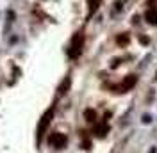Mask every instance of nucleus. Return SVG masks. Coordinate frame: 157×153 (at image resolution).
Returning <instances> with one entry per match:
<instances>
[{"mask_svg":"<svg viewBox=\"0 0 157 153\" xmlns=\"http://www.w3.org/2000/svg\"><path fill=\"white\" fill-rule=\"evenodd\" d=\"M52 112H54V110L50 109V110H47V114H45L43 118H41V123H39V128H38L39 135L43 134V132H45V128L48 126V123H50V118H52Z\"/></svg>","mask_w":157,"mask_h":153,"instance_id":"f03ea898","label":"nucleus"},{"mask_svg":"<svg viewBox=\"0 0 157 153\" xmlns=\"http://www.w3.org/2000/svg\"><path fill=\"white\" fill-rule=\"evenodd\" d=\"M98 2H100V0H91V7H89V13H91V14L98 9Z\"/></svg>","mask_w":157,"mask_h":153,"instance_id":"0eeeda50","label":"nucleus"},{"mask_svg":"<svg viewBox=\"0 0 157 153\" xmlns=\"http://www.w3.org/2000/svg\"><path fill=\"white\" fill-rule=\"evenodd\" d=\"M147 20L152 25H157V7H150L147 11Z\"/></svg>","mask_w":157,"mask_h":153,"instance_id":"20e7f679","label":"nucleus"},{"mask_svg":"<svg viewBox=\"0 0 157 153\" xmlns=\"http://www.w3.org/2000/svg\"><path fill=\"white\" fill-rule=\"evenodd\" d=\"M136 84V76H132V78H127L125 82H123V89H127V87H132Z\"/></svg>","mask_w":157,"mask_h":153,"instance_id":"423d86ee","label":"nucleus"},{"mask_svg":"<svg viewBox=\"0 0 157 153\" xmlns=\"http://www.w3.org/2000/svg\"><path fill=\"white\" fill-rule=\"evenodd\" d=\"M50 143H52V144H56L57 148H63V146L66 144V137H64L63 134H56L54 137H52V139H50Z\"/></svg>","mask_w":157,"mask_h":153,"instance_id":"7ed1b4c3","label":"nucleus"},{"mask_svg":"<svg viewBox=\"0 0 157 153\" xmlns=\"http://www.w3.org/2000/svg\"><path fill=\"white\" fill-rule=\"evenodd\" d=\"M141 123H145V125L152 123V116H150V114H143V116H141Z\"/></svg>","mask_w":157,"mask_h":153,"instance_id":"6e6552de","label":"nucleus"},{"mask_svg":"<svg viewBox=\"0 0 157 153\" xmlns=\"http://www.w3.org/2000/svg\"><path fill=\"white\" fill-rule=\"evenodd\" d=\"M127 36H121V38H120V39H118V41H120V43H127Z\"/></svg>","mask_w":157,"mask_h":153,"instance_id":"1a4fd4ad","label":"nucleus"},{"mask_svg":"<svg viewBox=\"0 0 157 153\" xmlns=\"http://www.w3.org/2000/svg\"><path fill=\"white\" fill-rule=\"evenodd\" d=\"M68 87H70V78H64V82H63V86L59 87V95H64Z\"/></svg>","mask_w":157,"mask_h":153,"instance_id":"39448f33","label":"nucleus"},{"mask_svg":"<svg viewBox=\"0 0 157 153\" xmlns=\"http://www.w3.org/2000/svg\"><path fill=\"white\" fill-rule=\"evenodd\" d=\"M82 43H84V36L78 32L77 36L73 38V43H71V57H78V54H80V50H82Z\"/></svg>","mask_w":157,"mask_h":153,"instance_id":"f257e3e1","label":"nucleus"}]
</instances>
